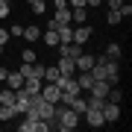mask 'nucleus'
Instances as JSON below:
<instances>
[{"label": "nucleus", "mask_w": 132, "mask_h": 132, "mask_svg": "<svg viewBox=\"0 0 132 132\" xmlns=\"http://www.w3.org/2000/svg\"><path fill=\"white\" fill-rule=\"evenodd\" d=\"M79 126V114L73 112L71 106H56V114H53V129H62V132H71Z\"/></svg>", "instance_id": "nucleus-1"}, {"label": "nucleus", "mask_w": 132, "mask_h": 132, "mask_svg": "<svg viewBox=\"0 0 132 132\" xmlns=\"http://www.w3.org/2000/svg\"><path fill=\"white\" fill-rule=\"evenodd\" d=\"M97 62H100V71H103V79H106L109 85H114V82L120 79V65H118V59L97 56Z\"/></svg>", "instance_id": "nucleus-2"}, {"label": "nucleus", "mask_w": 132, "mask_h": 132, "mask_svg": "<svg viewBox=\"0 0 132 132\" xmlns=\"http://www.w3.org/2000/svg\"><path fill=\"white\" fill-rule=\"evenodd\" d=\"M38 94H41L44 100H47V103H53V106H59L62 103V88L56 82H47V85H41V91H38Z\"/></svg>", "instance_id": "nucleus-3"}, {"label": "nucleus", "mask_w": 132, "mask_h": 132, "mask_svg": "<svg viewBox=\"0 0 132 132\" xmlns=\"http://www.w3.org/2000/svg\"><path fill=\"white\" fill-rule=\"evenodd\" d=\"M56 85H59V88H62V97H73V94H79V85H76V79H73V76H59V79H56Z\"/></svg>", "instance_id": "nucleus-4"}, {"label": "nucleus", "mask_w": 132, "mask_h": 132, "mask_svg": "<svg viewBox=\"0 0 132 132\" xmlns=\"http://www.w3.org/2000/svg\"><path fill=\"white\" fill-rule=\"evenodd\" d=\"M103 120L106 123H118L120 120V103H103Z\"/></svg>", "instance_id": "nucleus-5"}, {"label": "nucleus", "mask_w": 132, "mask_h": 132, "mask_svg": "<svg viewBox=\"0 0 132 132\" xmlns=\"http://www.w3.org/2000/svg\"><path fill=\"white\" fill-rule=\"evenodd\" d=\"M56 53H59V56H68V59H76V56L82 53V44L65 41V44H59V47H56Z\"/></svg>", "instance_id": "nucleus-6"}, {"label": "nucleus", "mask_w": 132, "mask_h": 132, "mask_svg": "<svg viewBox=\"0 0 132 132\" xmlns=\"http://www.w3.org/2000/svg\"><path fill=\"white\" fill-rule=\"evenodd\" d=\"M56 68H59V73H62V76H73V73H76V59H68V56H59V62H56Z\"/></svg>", "instance_id": "nucleus-7"}, {"label": "nucleus", "mask_w": 132, "mask_h": 132, "mask_svg": "<svg viewBox=\"0 0 132 132\" xmlns=\"http://www.w3.org/2000/svg\"><path fill=\"white\" fill-rule=\"evenodd\" d=\"M91 38V27L88 24H76L73 27V44H88Z\"/></svg>", "instance_id": "nucleus-8"}, {"label": "nucleus", "mask_w": 132, "mask_h": 132, "mask_svg": "<svg viewBox=\"0 0 132 132\" xmlns=\"http://www.w3.org/2000/svg\"><path fill=\"white\" fill-rule=\"evenodd\" d=\"M109 88H112V85H109L106 79H94V85H91L88 91H91V97H103V100H106V94H109Z\"/></svg>", "instance_id": "nucleus-9"}, {"label": "nucleus", "mask_w": 132, "mask_h": 132, "mask_svg": "<svg viewBox=\"0 0 132 132\" xmlns=\"http://www.w3.org/2000/svg\"><path fill=\"white\" fill-rule=\"evenodd\" d=\"M94 59H97V56L79 53V56H76V71H91V68H94Z\"/></svg>", "instance_id": "nucleus-10"}, {"label": "nucleus", "mask_w": 132, "mask_h": 132, "mask_svg": "<svg viewBox=\"0 0 132 132\" xmlns=\"http://www.w3.org/2000/svg\"><path fill=\"white\" fill-rule=\"evenodd\" d=\"M59 32V44H65V41H73V27L71 24H62V27H53Z\"/></svg>", "instance_id": "nucleus-11"}, {"label": "nucleus", "mask_w": 132, "mask_h": 132, "mask_svg": "<svg viewBox=\"0 0 132 132\" xmlns=\"http://www.w3.org/2000/svg\"><path fill=\"white\" fill-rule=\"evenodd\" d=\"M3 82H6V88H21V85H24V76H21L18 71H15V73L9 71V73H6V79H3Z\"/></svg>", "instance_id": "nucleus-12"}, {"label": "nucleus", "mask_w": 132, "mask_h": 132, "mask_svg": "<svg viewBox=\"0 0 132 132\" xmlns=\"http://www.w3.org/2000/svg\"><path fill=\"white\" fill-rule=\"evenodd\" d=\"M21 38H27L29 44H35L38 38H41V29H38L35 24H32V27H24V35H21Z\"/></svg>", "instance_id": "nucleus-13"}, {"label": "nucleus", "mask_w": 132, "mask_h": 132, "mask_svg": "<svg viewBox=\"0 0 132 132\" xmlns=\"http://www.w3.org/2000/svg\"><path fill=\"white\" fill-rule=\"evenodd\" d=\"M24 88L29 91V94H38V91H41V79H38V76H27V79H24Z\"/></svg>", "instance_id": "nucleus-14"}, {"label": "nucleus", "mask_w": 132, "mask_h": 132, "mask_svg": "<svg viewBox=\"0 0 132 132\" xmlns=\"http://www.w3.org/2000/svg\"><path fill=\"white\" fill-rule=\"evenodd\" d=\"M71 21H73V24H85V21H88V12H85V6H76V9H71Z\"/></svg>", "instance_id": "nucleus-15"}, {"label": "nucleus", "mask_w": 132, "mask_h": 132, "mask_svg": "<svg viewBox=\"0 0 132 132\" xmlns=\"http://www.w3.org/2000/svg\"><path fill=\"white\" fill-rule=\"evenodd\" d=\"M41 38H44V44H47V47H59V32L56 29H47V32H41Z\"/></svg>", "instance_id": "nucleus-16"}, {"label": "nucleus", "mask_w": 132, "mask_h": 132, "mask_svg": "<svg viewBox=\"0 0 132 132\" xmlns=\"http://www.w3.org/2000/svg\"><path fill=\"white\" fill-rule=\"evenodd\" d=\"M0 106H15V88H3L0 91Z\"/></svg>", "instance_id": "nucleus-17"}, {"label": "nucleus", "mask_w": 132, "mask_h": 132, "mask_svg": "<svg viewBox=\"0 0 132 132\" xmlns=\"http://www.w3.org/2000/svg\"><path fill=\"white\" fill-rule=\"evenodd\" d=\"M15 118H18L15 106H0V120H15Z\"/></svg>", "instance_id": "nucleus-18"}, {"label": "nucleus", "mask_w": 132, "mask_h": 132, "mask_svg": "<svg viewBox=\"0 0 132 132\" xmlns=\"http://www.w3.org/2000/svg\"><path fill=\"white\" fill-rule=\"evenodd\" d=\"M59 76H62V73H59V68H56V65H50V68H44V76H41V79H47V82H56Z\"/></svg>", "instance_id": "nucleus-19"}, {"label": "nucleus", "mask_w": 132, "mask_h": 132, "mask_svg": "<svg viewBox=\"0 0 132 132\" xmlns=\"http://www.w3.org/2000/svg\"><path fill=\"white\" fill-rule=\"evenodd\" d=\"M27 3L35 15H44V9H47V0H27Z\"/></svg>", "instance_id": "nucleus-20"}, {"label": "nucleus", "mask_w": 132, "mask_h": 132, "mask_svg": "<svg viewBox=\"0 0 132 132\" xmlns=\"http://www.w3.org/2000/svg\"><path fill=\"white\" fill-rule=\"evenodd\" d=\"M106 59H120V44H118V41H112V44L106 47Z\"/></svg>", "instance_id": "nucleus-21"}, {"label": "nucleus", "mask_w": 132, "mask_h": 132, "mask_svg": "<svg viewBox=\"0 0 132 132\" xmlns=\"http://www.w3.org/2000/svg\"><path fill=\"white\" fill-rule=\"evenodd\" d=\"M106 21H109V27H118V24H120L123 18H120V12H118V9H109V15H106Z\"/></svg>", "instance_id": "nucleus-22"}, {"label": "nucleus", "mask_w": 132, "mask_h": 132, "mask_svg": "<svg viewBox=\"0 0 132 132\" xmlns=\"http://www.w3.org/2000/svg\"><path fill=\"white\" fill-rule=\"evenodd\" d=\"M106 100H109V103H120V100H123V91H120V88H109Z\"/></svg>", "instance_id": "nucleus-23"}, {"label": "nucleus", "mask_w": 132, "mask_h": 132, "mask_svg": "<svg viewBox=\"0 0 132 132\" xmlns=\"http://www.w3.org/2000/svg\"><path fill=\"white\" fill-rule=\"evenodd\" d=\"M29 76H38V79H41V76H44V65H35V62H32V73H29Z\"/></svg>", "instance_id": "nucleus-24"}, {"label": "nucleus", "mask_w": 132, "mask_h": 132, "mask_svg": "<svg viewBox=\"0 0 132 132\" xmlns=\"http://www.w3.org/2000/svg\"><path fill=\"white\" fill-rule=\"evenodd\" d=\"M0 18H9V0H0Z\"/></svg>", "instance_id": "nucleus-25"}, {"label": "nucleus", "mask_w": 132, "mask_h": 132, "mask_svg": "<svg viewBox=\"0 0 132 132\" xmlns=\"http://www.w3.org/2000/svg\"><path fill=\"white\" fill-rule=\"evenodd\" d=\"M21 59H24V62H29V65H32V62H35V53H32V50H24V53H21Z\"/></svg>", "instance_id": "nucleus-26"}, {"label": "nucleus", "mask_w": 132, "mask_h": 132, "mask_svg": "<svg viewBox=\"0 0 132 132\" xmlns=\"http://www.w3.org/2000/svg\"><path fill=\"white\" fill-rule=\"evenodd\" d=\"M118 12H120V18H129V15H132V6H126V3H123Z\"/></svg>", "instance_id": "nucleus-27"}, {"label": "nucleus", "mask_w": 132, "mask_h": 132, "mask_svg": "<svg viewBox=\"0 0 132 132\" xmlns=\"http://www.w3.org/2000/svg\"><path fill=\"white\" fill-rule=\"evenodd\" d=\"M6 41H9V29H3V27H0V44L6 47Z\"/></svg>", "instance_id": "nucleus-28"}, {"label": "nucleus", "mask_w": 132, "mask_h": 132, "mask_svg": "<svg viewBox=\"0 0 132 132\" xmlns=\"http://www.w3.org/2000/svg\"><path fill=\"white\" fill-rule=\"evenodd\" d=\"M106 3H109V9H120V6H123V0H106Z\"/></svg>", "instance_id": "nucleus-29"}, {"label": "nucleus", "mask_w": 132, "mask_h": 132, "mask_svg": "<svg viewBox=\"0 0 132 132\" xmlns=\"http://www.w3.org/2000/svg\"><path fill=\"white\" fill-rule=\"evenodd\" d=\"M9 35H18V38H21V35H24V27H12V29H9Z\"/></svg>", "instance_id": "nucleus-30"}, {"label": "nucleus", "mask_w": 132, "mask_h": 132, "mask_svg": "<svg viewBox=\"0 0 132 132\" xmlns=\"http://www.w3.org/2000/svg\"><path fill=\"white\" fill-rule=\"evenodd\" d=\"M68 6H73V9H76V6H85V0H68Z\"/></svg>", "instance_id": "nucleus-31"}, {"label": "nucleus", "mask_w": 132, "mask_h": 132, "mask_svg": "<svg viewBox=\"0 0 132 132\" xmlns=\"http://www.w3.org/2000/svg\"><path fill=\"white\" fill-rule=\"evenodd\" d=\"M6 73H9V68H3V65H0V82L6 79Z\"/></svg>", "instance_id": "nucleus-32"}, {"label": "nucleus", "mask_w": 132, "mask_h": 132, "mask_svg": "<svg viewBox=\"0 0 132 132\" xmlns=\"http://www.w3.org/2000/svg\"><path fill=\"white\" fill-rule=\"evenodd\" d=\"M103 0H85V6H100Z\"/></svg>", "instance_id": "nucleus-33"}]
</instances>
